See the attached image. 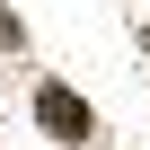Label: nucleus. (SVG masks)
<instances>
[{"mask_svg": "<svg viewBox=\"0 0 150 150\" xmlns=\"http://www.w3.org/2000/svg\"><path fill=\"white\" fill-rule=\"evenodd\" d=\"M0 44H18V18H9V9H0Z\"/></svg>", "mask_w": 150, "mask_h": 150, "instance_id": "obj_2", "label": "nucleus"}, {"mask_svg": "<svg viewBox=\"0 0 150 150\" xmlns=\"http://www.w3.org/2000/svg\"><path fill=\"white\" fill-rule=\"evenodd\" d=\"M141 53H150V27H141Z\"/></svg>", "mask_w": 150, "mask_h": 150, "instance_id": "obj_3", "label": "nucleus"}, {"mask_svg": "<svg viewBox=\"0 0 150 150\" xmlns=\"http://www.w3.org/2000/svg\"><path fill=\"white\" fill-rule=\"evenodd\" d=\"M35 115H44V132H62V141H88V106L71 97V88H35Z\"/></svg>", "mask_w": 150, "mask_h": 150, "instance_id": "obj_1", "label": "nucleus"}]
</instances>
